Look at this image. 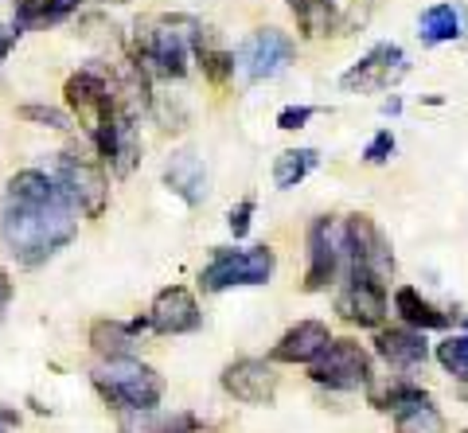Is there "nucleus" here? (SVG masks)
Instances as JSON below:
<instances>
[{
    "label": "nucleus",
    "instance_id": "1",
    "mask_svg": "<svg viewBox=\"0 0 468 433\" xmlns=\"http://www.w3.org/2000/svg\"><path fill=\"white\" fill-rule=\"evenodd\" d=\"M79 235V207L63 184L39 168H24L0 195V242L20 266H43Z\"/></svg>",
    "mask_w": 468,
    "mask_h": 433
},
{
    "label": "nucleus",
    "instance_id": "2",
    "mask_svg": "<svg viewBox=\"0 0 468 433\" xmlns=\"http://www.w3.org/2000/svg\"><path fill=\"white\" fill-rule=\"evenodd\" d=\"M203 27L187 16H156L137 24V63L153 79H187Z\"/></svg>",
    "mask_w": 468,
    "mask_h": 433
},
{
    "label": "nucleus",
    "instance_id": "3",
    "mask_svg": "<svg viewBox=\"0 0 468 433\" xmlns=\"http://www.w3.org/2000/svg\"><path fill=\"white\" fill-rule=\"evenodd\" d=\"M90 383L113 410H153L165 398V379L133 355L101 359L90 371Z\"/></svg>",
    "mask_w": 468,
    "mask_h": 433
},
{
    "label": "nucleus",
    "instance_id": "4",
    "mask_svg": "<svg viewBox=\"0 0 468 433\" xmlns=\"http://www.w3.org/2000/svg\"><path fill=\"white\" fill-rule=\"evenodd\" d=\"M51 176L63 184V192L70 195V204L79 207V215L86 219H98L110 204V180H106V164H101L98 153H86L79 144L58 153L55 172Z\"/></svg>",
    "mask_w": 468,
    "mask_h": 433
},
{
    "label": "nucleus",
    "instance_id": "5",
    "mask_svg": "<svg viewBox=\"0 0 468 433\" xmlns=\"http://www.w3.org/2000/svg\"><path fill=\"white\" fill-rule=\"evenodd\" d=\"M340 293H335V312L344 316L347 324L356 328H378L387 321V309H390V297H387V281L383 273H375L367 266H356V262H344L340 273Z\"/></svg>",
    "mask_w": 468,
    "mask_h": 433
},
{
    "label": "nucleus",
    "instance_id": "6",
    "mask_svg": "<svg viewBox=\"0 0 468 433\" xmlns=\"http://www.w3.org/2000/svg\"><path fill=\"white\" fill-rule=\"evenodd\" d=\"M273 269H277V254L270 247H250V250L223 247L203 266L199 285L203 293H223V289H239V285H266Z\"/></svg>",
    "mask_w": 468,
    "mask_h": 433
},
{
    "label": "nucleus",
    "instance_id": "7",
    "mask_svg": "<svg viewBox=\"0 0 468 433\" xmlns=\"http://www.w3.org/2000/svg\"><path fill=\"white\" fill-rule=\"evenodd\" d=\"M309 379L316 386H328V391H363L375 379L371 352L356 340H332L309 364Z\"/></svg>",
    "mask_w": 468,
    "mask_h": 433
},
{
    "label": "nucleus",
    "instance_id": "8",
    "mask_svg": "<svg viewBox=\"0 0 468 433\" xmlns=\"http://www.w3.org/2000/svg\"><path fill=\"white\" fill-rule=\"evenodd\" d=\"M292 55H297V43H292L289 32H282V27H258V32H250L234 48V70L246 82H266L273 75H282L292 63Z\"/></svg>",
    "mask_w": 468,
    "mask_h": 433
},
{
    "label": "nucleus",
    "instance_id": "9",
    "mask_svg": "<svg viewBox=\"0 0 468 433\" xmlns=\"http://www.w3.org/2000/svg\"><path fill=\"white\" fill-rule=\"evenodd\" d=\"M344 273V219L320 215L309 227V269H304V289L320 293Z\"/></svg>",
    "mask_w": 468,
    "mask_h": 433
},
{
    "label": "nucleus",
    "instance_id": "10",
    "mask_svg": "<svg viewBox=\"0 0 468 433\" xmlns=\"http://www.w3.org/2000/svg\"><path fill=\"white\" fill-rule=\"evenodd\" d=\"M406 70H410V63H406V51L399 43H375L359 63H351L340 75V90L344 94H378V90H390Z\"/></svg>",
    "mask_w": 468,
    "mask_h": 433
},
{
    "label": "nucleus",
    "instance_id": "11",
    "mask_svg": "<svg viewBox=\"0 0 468 433\" xmlns=\"http://www.w3.org/2000/svg\"><path fill=\"white\" fill-rule=\"evenodd\" d=\"M63 98H67V110L75 113L79 125L86 129V137H94L98 125L117 110V106H113L110 79L101 75V70H94V67L75 70V75L67 79V86H63Z\"/></svg>",
    "mask_w": 468,
    "mask_h": 433
},
{
    "label": "nucleus",
    "instance_id": "12",
    "mask_svg": "<svg viewBox=\"0 0 468 433\" xmlns=\"http://www.w3.org/2000/svg\"><path fill=\"white\" fill-rule=\"evenodd\" d=\"M344 262L367 266L375 273H383V278L394 273L390 242H387V235L378 230V223L371 219V215H347L344 219Z\"/></svg>",
    "mask_w": 468,
    "mask_h": 433
},
{
    "label": "nucleus",
    "instance_id": "13",
    "mask_svg": "<svg viewBox=\"0 0 468 433\" xmlns=\"http://www.w3.org/2000/svg\"><path fill=\"white\" fill-rule=\"evenodd\" d=\"M218 383L234 402H246V407H270L277 398V371L270 359H234L223 367Z\"/></svg>",
    "mask_w": 468,
    "mask_h": 433
},
{
    "label": "nucleus",
    "instance_id": "14",
    "mask_svg": "<svg viewBox=\"0 0 468 433\" xmlns=\"http://www.w3.org/2000/svg\"><path fill=\"white\" fill-rule=\"evenodd\" d=\"M144 321H149V328L156 332V336H187V332H196L203 324V312H199L196 297L187 293L184 285H168L153 297Z\"/></svg>",
    "mask_w": 468,
    "mask_h": 433
},
{
    "label": "nucleus",
    "instance_id": "15",
    "mask_svg": "<svg viewBox=\"0 0 468 433\" xmlns=\"http://www.w3.org/2000/svg\"><path fill=\"white\" fill-rule=\"evenodd\" d=\"M207 164H203V156L196 149H180L168 156L165 164V187L172 195H180L187 207H199L203 199H207Z\"/></svg>",
    "mask_w": 468,
    "mask_h": 433
},
{
    "label": "nucleus",
    "instance_id": "16",
    "mask_svg": "<svg viewBox=\"0 0 468 433\" xmlns=\"http://www.w3.org/2000/svg\"><path fill=\"white\" fill-rule=\"evenodd\" d=\"M328 343H332V332L324 321H301L270 348V364H304L309 367Z\"/></svg>",
    "mask_w": 468,
    "mask_h": 433
},
{
    "label": "nucleus",
    "instance_id": "17",
    "mask_svg": "<svg viewBox=\"0 0 468 433\" xmlns=\"http://www.w3.org/2000/svg\"><path fill=\"white\" fill-rule=\"evenodd\" d=\"M375 355L390 364L394 371H410V367H421L430 359V348H426V336L418 328H383L375 336Z\"/></svg>",
    "mask_w": 468,
    "mask_h": 433
},
{
    "label": "nucleus",
    "instance_id": "18",
    "mask_svg": "<svg viewBox=\"0 0 468 433\" xmlns=\"http://www.w3.org/2000/svg\"><path fill=\"white\" fill-rule=\"evenodd\" d=\"M117 429L122 433H199L203 422L192 410H122L117 417Z\"/></svg>",
    "mask_w": 468,
    "mask_h": 433
},
{
    "label": "nucleus",
    "instance_id": "19",
    "mask_svg": "<svg viewBox=\"0 0 468 433\" xmlns=\"http://www.w3.org/2000/svg\"><path fill=\"white\" fill-rule=\"evenodd\" d=\"M149 328V321H94L90 324V348L101 359H122L137 352V336Z\"/></svg>",
    "mask_w": 468,
    "mask_h": 433
},
{
    "label": "nucleus",
    "instance_id": "20",
    "mask_svg": "<svg viewBox=\"0 0 468 433\" xmlns=\"http://www.w3.org/2000/svg\"><path fill=\"white\" fill-rule=\"evenodd\" d=\"M394 312L402 316V324L418 328V332H437V328L452 324V312L437 309L433 301L421 297L414 285H399V289H394Z\"/></svg>",
    "mask_w": 468,
    "mask_h": 433
},
{
    "label": "nucleus",
    "instance_id": "21",
    "mask_svg": "<svg viewBox=\"0 0 468 433\" xmlns=\"http://www.w3.org/2000/svg\"><path fill=\"white\" fill-rule=\"evenodd\" d=\"M418 36L426 48H441V43H452L464 36V16L457 5H449V0H441V5H430L426 12L418 16Z\"/></svg>",
    "mask_w": 468,
    "mask_h": 433
},
{
    "label": "nucleus",
    "instance_id": "22",
    "mask_svg": "<svg viewBox=\"0 0 468 433\" xmlns=\"http://www.w3.org/2000/svg\"><path fill=\"white\" fill-rule=\"evenodd\" d=\"M79 5L82 0H12V12H16L12 24H16L20 32L39 27V24H58V20H67Z\"/></svg>",
    "mask_w": 468,
    "mask_h": 433
},
{
    "label": "nucleus",
    "instance_id": "23",
    "mask_svg": "<svg viewBox=\"0 0 468 433\" xmlns=\"http://www.w3.org/2000/svg\"><path fill=\"white\" fill-rule=\"evenodd\" d=\"M316 164H320V153L316 149H285L273 161V184L282 187V192H289V187H297Z\"/></svg>",
    "mask_w": 468,
    "mask_h": 433
},
{
    "label": "nucleus",
    "instance_id": "24",
    "mask_svg": "<svg viewBox=\"0 0 468 433\" xmlns=\"http://www.w3.org/2000/svg\"><path fill=\"white\" fill-rule=\"evenodd\" d=\"M289 8H292V16H297V27H301V36H309V39H320V36H328L332 32V0H289Z\"/></svg>",
    "mask_w": 468,
    "mask_h": 433
},
{
    "label": "nucleus",
    "instance_id": "25",
    "mask_svg": "<svg viewBox=\"0 0 468 433\" xmlns=\"http://www.w3.org/2000/svg\"><path fill=\"white\" fill-rule=\"evenodd\" d=\"M418 402H430V395L421 391L414 383H390L387 391H371V407L375 410H387V414H399V410H410Z\"/></svg>",
    "mask_w": 468,
    "mask_h": 433
},
{
    "label": "nucleus",
    "instance_id": "26",
    "mask_svg": "<svg viewBox=\"0 0 468 433\" xmlns=\"http://www.w3.org/2000/svg\"><path fill=\"white\" fill-rule=\"evenodd\" d=\"M394 429L399 433H445V417L433 410V402H418V407L394 414Z\"/></svg>",
    "mask_w": 468,
    "mask_h": 433
},
{
    "label": "nucleus",
    "instance_id": "27",
    "mask_svg": "<svg viewBox=\"0 0 468 433\" xmlns=\"http://www.w3.org/2000/svg\"><path fill=\"white\" fill-rule=\"evenodd\" d=\"M437 364H441L452 379L468 383V336H449L437 343Z\"/></svg>",
    "mask_w": 468,
    "mask_h": 433
},
{
    "label": "nucleus",
    "instance_id": "28",
    "mask_svg": "<svg viewBox=\"0 0 468 433\" xmlns=\"http://www.w3.org/2000/svg\"><path fill=\"white\" fill-rule=\"evenodd\" d=\"M20 118L24 121H36L43 129H70V113L58 110V106H36V102H27V106H20Z\"/></svg>",
    "mask_w": 468,
    "mask_h": 433
},
{
    "label": "nucleus",
    "instance_id": "29",
    "mask_svg": "<svg viewBox=\"0 0 468 433\" xmlns=\"http://www.w3.org/2000/svg\"><path fill=\"white\" fill-rule=\"evenodd\" d=\"M394 156V133L390 129H378V133L367 141V149H363V161L367 164H387Z\"/></svg>",
    "mask_w": 468,
    "mask_h": 433
},
{
    "label": "nucleus",
    "instance_id": "30",
    "mask_svg": "<svg viewBox=\"0 0 468 433\" xmlns=\"http://www.w3.org/2000/svg\"><path fill=\"white\" fill-rule=\"evenodd\" d=\"M250 219H254V199H242V204H234L227 211V227L234 238H246L250 235Z\"/></svg>",
    "mask_w": 468,
    "mask_h": 433
},
{
    "label": "nucleus",
    "instance_id": "31",
    "mask_svg": "<svg viewBox=\"0 0 468 433\" xmlns=\"http://www.w3.org/2000/svg\"><path fill=\"white\" fill-rule=\"evenodd\" d=\"M313 118H316V106H285L282 113H277V129L292 133V129H304Z\"/></svg>",
    "mask_w": 468,
    "mask_h": 433
},
{
    "label": "nucleus",
    "instance_id": "32",
    "mask_svg": "<svg viewBox=\"0 0 468 433\" xmlns=\"http://www.w3.org/2000/svg\"><path fill=\"white\" fill-rule=\"evenodd\" d=\"M20 36H24V32H20L16 24H0V63L8 59V51L16 48V39H20Z\"/></svg>",
    "mask_w": 468,
    "mask_h": 433
},
{
    "label": "nucleus",
    "instance_id": "33",
    "mask_svg": "<svg viewBox=\"0 0 468 433\" xmlns=\"http://www.w3.org/2000/svg\"><path fill=\"white\" fill-rule=\"evenodd\" d=\"M8 301H12V281H8V273L0 269V316H5V309H8Z\"/></svg>",
    "mask_w": 468,
    "mask_h": 433
},
{
    "label": "nucleus",
    "instance_id": "34",
    "mask_svg": "<svg viewBox=\"0 0 468 433\" xmlns=\"http://www.w3.org/2000/svg\"><path fill=\"white\" fill-rule=\"evenodd\" d=\"M0 426H20V414H16V410H5V407H0Z\"/></svg>",
    "mask_w": 468,
    "mask_h": 433
},
{
    "label": "nucleus",
    "instance_id": "35",
    "mask_svg": "<svg viewBox=\"0 0 468 433\" xmlns=\"http://www.w3.org/2000/svg\"><path fill=\"white\" fill-rule=\"evenodd\" d=\"M461 402H464V407H468V383L461 386Z\"/></svg>",
    "mask_w": 468,
    "mask_h": 433
},
{
    "label": "nucleus",
    "instance_id": "36",
    "mask_svg": "<svg viewBox=\"0 0 468 433\" xmlns=\"http://www.w3.org/2000/svg\"><path fill=\"white\" fill-rule=\"evenodd\" d=\"M8 429H12V426H0V433H8Z\"/></svg>",
    "mask_w": 468,
    "mask_h": 433
},
{
    "label": "nucleus",
    "instance_id": "37",
    "mask_svg": "<svg viewBox=\"0 0 468 433\" xmlns=\"http://www.w3.org/2000/svg\"><path fill=\"white\" fill-rule=\"evenodd\" d=\"M464 328H468V316H464Z\"/></svg>",
    "mask_w": 468,
    "mask_h": 433
},
{
    "label": "nucleus",
    "instance_id": "38",
    "mask_svg": "<svg viewBox=\"0 0 468 433\" xmlns=\"http://www.w3.org/2000/svg\"><path fill=\"white\" fill-rule=\"evenodd\" d=\"M464 433H468V429H464Z\"/></svg>",
    "mask_w": 468,
    "mask_h": 433
}]
</instances>
